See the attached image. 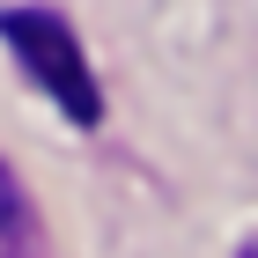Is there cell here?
Masks as SVG:
<instances>
[{"instance_id":"1","label":"cell","mask_w":258,"mask_h":258,"mask_svg":"<svg viewBox=\"0 0 258 258\" xmlns=\"http://www.w3.org/2000/svg\"><path fill=\"white\" fill-rule=\"evenodd\" d=\"M0 30H8V44L22 52V67L44 81V96L59 103L74 125H96V118H103V96H96V81H89V59H81L74 30H67L59 15L15 8V15H0Z\"/></svg>"},{"instance_id":"2","label":"cell","mask_w":258,"mask_h":258,"mask_svg":"<svg viewBox=\"0 0 258 258\" xmlns=\"http://www.w3.org/2000/svg\"><path fill=\"white\" fill-rule=\"evenodd\" d=\"M0 258H37V221H30V199L8 162H0Z\"/></svg>"},{"instance_id":"3","label":"cell","mask_w":258,"mask_h":258,"mask_svg":"<svg viewBox=\"0 0 258 258\" xmlns=\"http://www.w3.org/2000/svg\"><path fill=\"white\" fill-rule=\"evenodd\" d=\"M243 258H258V243H251V251H243Z\"/></svg>"}]
</instances>
